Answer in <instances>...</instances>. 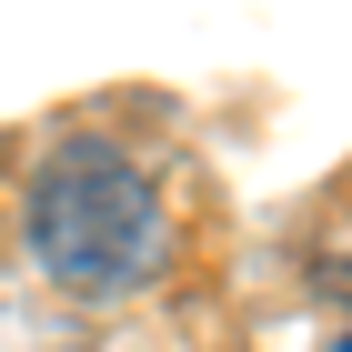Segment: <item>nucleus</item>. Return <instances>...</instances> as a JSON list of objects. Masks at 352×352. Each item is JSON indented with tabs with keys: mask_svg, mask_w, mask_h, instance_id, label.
<instances>
[{
	"mask_svg": "<svg viewBox=\"0 0 352 352\" xmlns=\"http://www.w3.org/2000/svg\"><path fill=\"white\" fill-rule=\"evenodd\" d=\"M30 252L71 292H131V282H151L162 252H171L151 171L131 151H111V141H60L41 162V182H30Z\"/></svg>",
	"mask_w": 352,
	"mask_h": 352,
	"instance_id": "f257e3e1",
	"label": "nucleus"
}]
</instances>
